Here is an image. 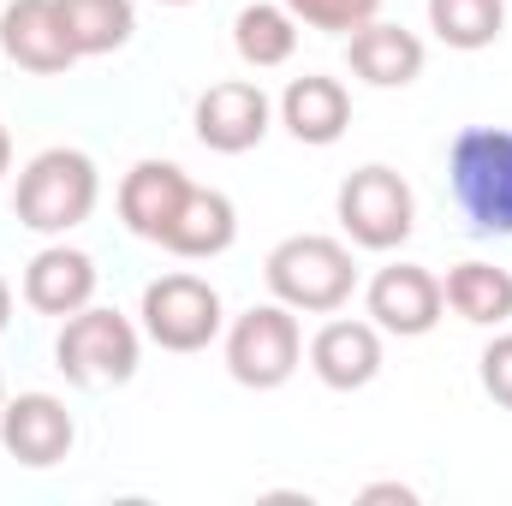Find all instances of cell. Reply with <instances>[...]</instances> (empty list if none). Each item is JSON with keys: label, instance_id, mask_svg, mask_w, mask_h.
<instances>
[{"label": "cell", "instance_id": "obj_20", "mask_svg": "<svg viewBox=\"0 0 512 506\" xmlns=\"http://www.w3.org/2000/svg\"><path fill=\"white\" fill-rule=\"evenodd\" d=\"M60 18H66V36L78 48V60H102V54H120L137 30V6L131 0H60Z\"/></svg>", "mask_w": 512, "mask_h": 506}, {"label": "cell", "instance_id": "obj_16", "mask_svg": "<svg viewBox=\"0 0 512 506\" xmlns=\"http://www.w3.org/2000/svg\"><path fill=\"white\" fill-rule=\"evenodd\" d=\"M346 60H352V78H364V84H376V90H405V84H417L423 78V42L405 30V24H382V18H370L364 30H352L346 36Z\"/></svg>", "mask_w": 512, "mask_h": 506}, {"label": "cell", "instance_id": "obj_25", "mask_svg": "<svg viewBox=\"0 0 512 506\" xmlns=\"http://www.w3.org/2000/svg\"><path fill=\"white\" fill-rule=\"evenodd\" d=\"M12 173V131H6V120H0V179Z\"/></svg>", "mask_w": 512, "mask_h": 506}, {"label": "cell", "instance_id": "obj_1", "mask_svg": "<svg viewBox=\"0 0 512 506\" xmlns=\"http://www.w3.org/2000/svg\"><path fill=\"white\" fill-rule=\"evenodd\" d=\"M447 185L477 239H512V131L465 126L447 149Z\"/></svg>", "mask_w": 512, "mask_h": 506}, {"label": "cell", "instance_id": "obj_14", "mask_svg": "<svg viewBox=\"0 0 512 506\" xmlns=\"http://www.w3.org/2000/svg\"><path fill=\"white\" fill-rule=\"evenodd\" d=\"M96 256L90 251H72V245H48V251L30 256L24 268V304L36 316H78L84 304H96Z\"/></svg>", "mask_w": 512, "mask_h": 506}, {"label": "cell", "instance_id": "obj_10", "mask_svg": "<svg viewBox=\"0 0 512 506\" xmlns=\"http://www.w3.org/2000/svg\"><path fill=\"white\" fill-rule=\"evenodd\" d=\"M78 429H72V411L54 399V393H18L0 405V447L24 465V471H48L72 453Z\"/></svg>", "mask_w": 512, "mask_h": 506}, {"label": "cell", "instance_id": "obj_11", "mask_svg": "<svg viewBox=\"0 0 512 506\" xmlns=\"http://www.w3.org/2000/svg\"><path fill=\"white\" fill-rule=\"evenodd\" d=\"M0 48L12 66L36 72V78H60L78 66V48L66 36V18H60V0H12L0 12Z\"/></svg>", "mask_w": 512, "mask_h": 506}, {"label": "cell", "instance_id": "obj_21", "mask_svg": "<svg viewBox=\"0 0 512 506\" xmlns=\"http://www.w3.org/2000/svg\"><path fill=\"white\" fill-rule=\"evenodd\" d=\"M429 30L459 54L495 48L507 30V0H429Z\"/></svg>", "mask_w": 512, "mask_h": 506}, {"label": "cell", "instance_id": "obj_17", "mask_svg": "<svg viewBox=\"0 0 512 506\" xmlns=\"http://www.w3.org/2000/svg\"><path fill=\"white\" fill-rule=\"evenodd\" d=\"M233 239H239V209H233V197L215 191V185H191L179 221H173L167 239H161V251L185 256V262H203V256L233 251Z\"/></svg>", "mask_w": 512, "mask_h": 506}, {"label": "cell", "instance_id": "obj_2", "mask_svg": "<svg viewBox=\"0 0 512 506\" xmlns=\"http://www.w3.org/2000/svg\"><path fill=\"white\" fill-rule=\"evenodd\" d=\"M262 280H268L274 304H286L298 316H334L358 292V262L328 233H292V239H280L268 251Z\"/></svg>", "mask_w": 512, "mask_h": 506}, {"label": "cell", "instance_id": "obj_23", "mask_svg": "<svg viewBox=\"0 0 512 506\" xmlns=\"http://www.w3.org/2000/svg\"><path fill=\"white\" fill-rule=\"evenodd\" d=\"M483 393L512 411V334H495L483 346Z\"/></svg>", "mask_w": 512, "mask_h": 506}, {"label": "cell", "instance_id": "obj_26", "mask_svg": "<svg viewBox=\"0 0 512 506\" xmlns=\"http://www.w3.org/2000/svg\"><path fill=\"white\" fill-rule=\"evenodd\" d=\"M6 322H12V286L0 280V334H6Z\"/></svg>", "mask_w": 512, "mask_h": 506}, {"label": "cell", "instance_id": "obj_12", "mask_svg": "<svg viewBox=\"0 0 512 506\" xmlns=\"http://www.w3.org/2000/svg\"><path fill=\"white\" fill-rule=\"evenodd\" d=\"M310 370L334 393L370 387V381L382 376V328L376 322H352V316L322 322L316 340H310Z\"/></svg>", "mask_w": 512, "mask_h": 506}, {"label": "cell", "instance_id": "obj_5", "mask_svg": "<svg viewBox=\"0 0 512 506\" xmlns=\"http://www.w3.org/2000/svg\"><path fill=\"white\" fill-rule=\"evenodd\" d=\"M334 215H340V227L358 251H399L417 227V197L393 167L370 161V167L346 173V185L334 197Z\"/></svg>", "mask_w": 512, "mask_h": 506}, {"label": "cell", "instance_id": "obj_6", "mask_svg": "<svg viewBox=\"0 0 512 506\" xmlns=\"http://www.w3.org/2000/svg\"><path fill=\"white\" fill-rule=\"evenodd\" d=\"M304 364V334H298V310L286 304H251L233 328H227V376L239 387L274 393L298 376Z\"/></svg>", "mask_w": 512, "mask_h": 506}, {"label": "cell", "instance_id": "obj_8", "mask_svg": "<svg viewBox=\"0 0 512 506\" xmlns=\"http://www.w3.org/2000/svg\"><path fill=\"white\" fill-rule=\"evenodd\" d=\"M274 126V102L262 96V84L251 78H227V84H209L197 96V143L215 149V155H245L256 149Z\"/></svg>", "mask_w": 512, "mask_h": 506}, {"label": "cell", "instance_id": "obj_7", "mask_svg": "<svg viewBox=\"0 0 512 506\" xmlns=\"http://www.w3.org/2000/svg\"><path fill=\"white\" fill-rule=\"evenodd\" d=\"M143 334L161 346V352H203L215 346L227 310H221V292L197 274H161L143 286Z\"/></svg>", "mask_w": 512, "mask_h": 506}, {"label": "cell", "instance_id": "obj_4", "mask_svg": "<svg viewBox=\"0 0 512 506\" xmlns=\"http://www.w3.org/2000/svg\"><path fill=\"white\" fill-rule=\"evenodd\" d=\"M137 358H143V340L131 316L102 310V304H84L78 316H66L54 340V364L72 387H126L137 376Z\"/></svg>", "mask_w": 512, "mask_h": 506}, {"label": "cell", "instance_id": "obj_9", "mask_svg": "<svg viewBox=\"0 0 512 506\" xmlns=\"http://www.w3.org/2000/svg\"><path fill=\"white\" fill-rule=\"evenodd\" d=\"M364 304H370V322L382 334H399V340H423L441 322V310H447L441 280L429 268H417V262H387L382 274L370 280Z\"/></svg>", "mask_w": 512, "mask_h": 506}, {"label": "cell", "instance_id": "obj_28", "mask_svg": "<svg viewBox=\"0 0 512 506\" xmlns=\"http://www.w3.org/2000/svg\"><path fill=\"white\" fill-rule=\"evenodd\" d=\"M0 405H6V381H0Z\"/></svg>", "mask_w": 512, "mask_h": 506}, {"label": "cell", "instance_id": "obj_19", "mask_svg": "<svg viewBox=\"0 0 512 506\" xmlns=\"http://www.w3.org/2000/svg\"><path fill=\"white\" fill-rule=\"evenodd\" d=\"M233 48H239L245 66L274 72V66H286V60L298 54V18H292L280 0H256V6H245V12L233 18Z\"/></svg>", "mask_w": 512, "mask_h": 506}, {"label": "cell", "instance_id": "obj_3", "mask_svg": "<svg viewBox=\"0 0 512 506\" xmlns=\"http://www.w3.org/2000/svg\"><path fill=\"white\" fill-rule=\"evenodd\" d=\"M96 197H102L96 161L84 149L60 143V149L30 155V167L18 173V191H12V215H18V227L60 239V233H72L96 215Z\"/></svg>", "mask_w": 512, "mask_h": 506}, {"label": "cell", "instance_id": "obj_15", "mask_svg": "<svg viewBox=\"0 0 512 506\" xmlns=\"http://www.w3.org/2000/svg\"><path fill=\"white\" fill-rule=\"evenodd\" d=\"M280 126L292 131L298 143H310V149L340 143L346 126H352V96H346V84L328 78V72H304V78H292L286 96H280Z\"/></svg>", "mask_w": 512, "mask_h": 506}, {"label": "cell", "instance_id": "obj_27", "mask_svg": "<svg viewBox=\"0 0 512 506\" xmlns=\"http://www.w3.org/2000/svg\"><path fill=\"white\" fill-rule=\"evenodd\" d=\"M161 6H191V0H161Z\"/></svg>", "mask_w": 512, "mask_h": 506}, {"label": "cell", "instance_id": "obj_18", "mask_svg": "<svg viewBox=\"0 0 512 506\" xmlns=\"http://www.w3.org/2000/svg\"><path fill=\"white\" fill-rule=\"evenodd\" d=\"M441 298L471 328H501V322H512V274L495 268V262H459V268H447Z\"/></svg>", "mask_w": 512, "mask_h": 506}, {"label": "cell", "instance_id": "obj_24", "mask_svg": "<svg viewBox=\"0 0 512 506\" xmlns=\"http://www.w3.org/2000/svg\"><path fill=\"white\" fill-rule=\"evenodd\" d=\"M364 501H399V506H417V489H405V483H370V489H364Z\"/></svg>", "mask_w": 512, "mask_h": 506}, {"label": "cell", "instance_id": "obj_22", "mask_svg": "<svg viewBox=\"0 0 512 506\" xmlns=\"http://www.w3.org/2000/svg\"><path fill=\"white\" fill-rule=\"evenodd\" d=\"M298 24H310V30H328V36H352V30H364L376 12H382V0H280Z\"/></svg>", "mask_w": 512, "mask_h": 506}, {"label": "cell", "instance_id": "obj_13", "mask_svg": "<svg viewBox=\"0 0 512 506\" xmlns=\"http://www.w3.org/2000/svg\"><path fill=\"white\" fill-rule=\"evenodd\" d=\"M185 197H191V173L179 161H137L126 179H120V221H126L137 239L161 245L167 227L179 221Z\"/></svg>", "mask_w": 512, "mask_h": 506}]
</instances>
